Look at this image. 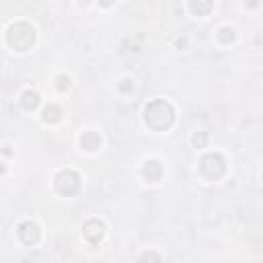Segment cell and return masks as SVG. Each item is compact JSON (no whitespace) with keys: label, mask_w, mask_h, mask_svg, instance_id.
<instances>
[{"label":"cell","mask_w":263,"mask_h":263,"mask_svg":"<svg viewBox=\"0 0 263 263\" xmlns=\"http://www.w3.org/2000/svg\"><path fill=\"white\" fill-rule=\"evenodd\" d=\"M80 144H82L86 150H95V148H99L101 138H99V136H95V134H86V136L80 140Z\"/></svg>","instance_id":"52a82bcc"},{"label":"cell","mask_w":263,"mask_h":263,"mask_svg":"<svg viewBox=\"0 0 263 263\" xmlns=\"http://www.w3.org/2000/svg\"><path fill=\"white\" fill-rule=\"evenodd\" d=\"M43 119H45V121H58V119H60V109L53 107V105L47 107V109L43 111Z\"/></svg>","instance_id":"9c48e42d"},{"label":"cell","mask_w":263,"mask_h":263,"mask_svg":"<svg viewBox=\"0 0 263 263\" xmlns=\"http://www.w3.org/2000/svg\"><path fill=\"white\" fill-rule=\"evenodd\" d=\"M55 187L60 193H74L78 189V175L72 173V171H62L58 177H55Z\"/></svg>","instance_id":"277c9868"},{"label":"cell","mask_w":263,"mask_h":263,"mask_svg":"<svg viewBox=\"0 0 263 263\" xmlns=\"http://www.w3.org/2000/svg\"><path fill=\"white\" fill-rule=\"evenodd\" d=\"M203 142H205V136H203V134H201V136H199V138H197V136H193V144H195V146H197V144H199V146H201V144H203Z\"/></svg>","instance_id":"30bf717a"},{"label":"cell","mask_w":263,"mask_h":263,"mask_svg":"<svg viewBox=\"0 0 263 263\" xmlns=\"http://www.w3.org/2000/svg\"><path fill=\"white\" fill-rule=\"evenodd\" d=\"M201 171H203L205 177L216 179V177H220L222 171H224V160H222L218 154H205V156L201 158Z\"/></svg>","instance_id":"3957f363"},{"label":"cell","mask_w":263,"mask_h":263,"mask_svg":"<svg viewBox=\"0 0 263 263\" xmlns=\"http://www.w3.org/2000/svg\"><path fill=\"white\" fill-rule=\"evenodd\" d=\"M146 123L154 129H164L173 123V107L166 101H154L146 107Z\"/></svg>","instance_id":"6da1fadb"},{"label":"cell","mask_w":263,"mask_h":263,"mask_svg":"<svg viewBox=\"0 0 263 263\" xmlns=\"http://www.w3.org/2000/svg\"><path fill=\"white\" fill-rule=\"evenodd\" d=\"M37 103H39V97H37L35 92H25V95H23V105H25L27 109H35Z\"/></svg>","instance_id":"ba28073f"},{"label":"cell","mask_w":263,"mask_h":263,"mask_svg":"<svg viewBox=\"0 0 263 263\" xmlns=\"http://www.w3.org/2000/svg\"><path fill=\"white\" fill-rule=\"evenodd\" d=\"M84 236L90 240V242H97L101 236H103V224L99 220H88L86 226H84Z\"/></svg>","instance_id":"8992f818"},{"label":"cell","mask_w":263,"mask_h":263,"mask_svg":"<svg viewBox=\"0 0 263 263\" xmlns=\"http://www.w3.org/2000/svg\"><path fill=\"white\" fill-rule=\"evenodd\" d=\"M8 41H10L12 47H16V49L23 51V49H27V47L35 41V31H33L27 23H18V25H14V27L10 29Z\"/></svg>","instance_id":"7a4b0ae2"},{"label":"cell","mask_w":263,"mask_h":263,"mask_svg":"<svg viewBox=\"0 0 263 263\" xmlns=\"http://www.w3.org/2000/svg\"><path fill=\"white\" fill-rule=\"evenodd\" d=\"M18 236L23 238V242L31 245V242H35L39 238V230H37V226L33 222H23L18 226Z\"/></svg>","instance_id":"5b68a950"}]
</instances>
